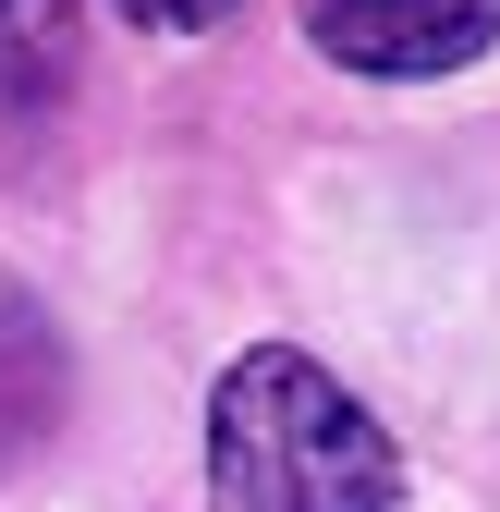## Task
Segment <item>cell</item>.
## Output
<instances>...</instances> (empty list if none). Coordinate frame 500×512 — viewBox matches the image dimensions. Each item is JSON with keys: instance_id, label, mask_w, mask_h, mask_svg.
Wrapping results in <instances>:
<instances>
[{"instance_id": "obj_1", "label": "cell", "mask_w": 500, "mask_h": 512, "mask_svg": "<svg viewBox=\"0 0 500 512\" xmlns=\"http://www.w3.org/2000/svg\"><path fill=\"white\" fill-rule=\"evenodd\" d=\"M208 500L220 512H391L403 452L318 354L257 342L208 391Z\"/></svg>"}, {"instance_id": "obj_2", "label": "cell", "mask_w": 500, "mask_h": 512, "mask_svg": "<svg viewBox=\"0 0 500 512\" xmlns=\"http://www.w3.org/2000/svg\"><path fill=\"white\" fill-rule=\"evenodd\" d=\"M305 37H318L342 74L415 86V74H464L500 37V0H305Z\"/></svg>"}, {"instance_id": "obj_3", "label": "cell", "mask_w": 500, "mask_h": 512, "mask_svg": "<svg viewBox=\"0 0 500 512\" xmlns=\"http://www.w3.org/2000/svg\"><path fill=\"white\" fill-rule=\"evenodd\" d=\"M61 403H74V354H61V317L0 281V464H25L37 439L61 427Z\"/></svg>"}, {"instance_id": "obj_4", "label": "cell", "mask_w": 500, "mask_h": 512, "mask_svg": "<svg viewBox=\"0 0 500 512\" xmlns=\"http://www.w3.org/2000/svg\"><path fill=\"white\" fill-rule=\"evenodd\" d=\"M74 61H86V0H0V110L13 122L61 110Z\"/></svg>"}, {"instance_id": "obj_5", "label": "cell", "mask_w": 500, "mask_h": 512, "mask_svg": "<svg viewBox=\"0 0 500 512\" xmlns=\"http://www.w3.org/2000/svg\"><path fill=\"white\" fill-rule=\"evenodd\" d=\"M122 13L159 25V37H196V25H220V13H232V0H122Z\"/></svg>"}]
</instances>
